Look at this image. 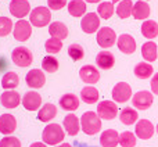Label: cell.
I'll list each match as a JSON object with an SVG mask.
<instances>
[{
	"label": "cell",
	"mask_w": 158,
	"mask_h": 147,
	"mask_svg": "<svg viewBox=\"0 0 158 147\" xmlns=\"http://www.w3.org/2000/svg\"><path fill=\"white\" fill-rule=\"evenodd\" d=\"M144 2H147V0H144Z\"/></svg>",
	"instance_id": "obj_49"
},
{
	"label": "cell",
	"mask_w": 158,
	"mask_h": 147,
	"mask_svg": "<svg viewBox=\"0 0 158 147\" xmlns=\"http://www.w3.org/2000/svg\"><path fill=\"white\" fill-rule=\"evenodd\" d=\"M118 49L123 54H132L136 50V40L129 33H122L118 36Z\"/></svg>",
	"instance_id": "obj_15"
},
{
	"label": "cell",
	"mask_w": 158,
	"mask_h": 147,
	"mask_svg": "<svg viewBox=\"0 0 158 147\" xmlns=\"http://www.w3.org/2000/svg\"><path fill=\"white\" fill-rule=\"evenodd\" d=\"M142 56L147 63H154L158 57V47L154 42H146L142 46Z\"/></svg>",
	"instance_id": "obj_23"
},
{
	"label": "cell",
	"mask_w": 158,
	"mask_h": 147,
	"mask_svg": "<svg viewBox=\"0 0 158 147\" xmlns=\"http://www.w3.org/2000/svg\"><path fill=\"white\" fill-rule=\"evenodd\" d=\"M154 132H156V128L154 125L150 122L148 120H140L136 122V126H135V135H136L139 139L142 140H148L153 137Z\"/></svg>",
	"instance_id": "obj_9"
},
{
	"label": "cell",
	"mask_w": 158,
	"mask_h": 147,
	"mask_svg": "<svg viewBox=\"0 0 158 147\" xmlns=\"http://www.w3.org/2000/svg\"><path fill=\"white\" fill-rule=\"evenodd\" d=\"M19 85V76L15 72H6L2 78V87L4 90H14Z\"/></svg>",
	"instance_id": "obj_28"
},
{
	"label": "cell",
	"mask_w": 158,
	"mask_h": 147,
	"mask_svg": "<svg viewBox=\"0 0 158 147\" xmlns=\"http://www.w3.org/2000/svg\"><path fill=\"white\" fill-rule=\"evenodd\" d=\"M14 24L7 17H0V36H7L13 32Z\"/></svg>",
	"instance_id": "obj_39"
},
{
	"label": "cell",
	"mask_w": 158,
	"mask_h": 147,
	"mask_svg": "<svg viewBox=\"0 0 158 147\" xmlns=\"http://www.w3.org/2000/svg\"><path fill=\"white\" fill-rule=\"evenodd\" d=\"M136 78L139 79H148L151 75H153L154 69H153V65L150 63H139L133 69Z\"/></svg>",
	"instance_id": "obj_32"
},
{
	"label": "cell",
	"mask_w": 158,
	"mask_h": 147,
	"mask_svg": "<svg viewBox=\"0 0 158 147\" xmlns=\"http://www.w3.org/2000/svg\"><path fill=\"white\" fill-rule=\"evenodd\" d=\"M119 120H121V122L125 124V125H133V124H136L137 120H139V114H137V111L135 108L126 107V108H123L122 111H121Z\"/></svg>",
	"instance_id": "obj_29"
},
{
	"label": "cell",
	"mask_w": 158,
	"mask_h": 147,
	"mask_svg": "<svg viewBox=\"0 0 158 147\" xmlns=\"http://www.w3.org/2000/svg\"><path fill=\"white\" fill-rule=\"evenodd\" d=\"M151 92L154 93V94H158V74H154V76L151 78Z\"/></svg>",
	"instance_id": "obj_42"
},
{
	"label": "cell",
	"mask_w": 158,
	"mask_h": 147,
	"mask_svg": "<svg viewBox=\"0 0 158 147\" xmlns=\"http://www.w3.org/2000/svg\"><path fill=\"white\" fill-rule=\"evenodd\" d=\"M4 67H6V61H3L2 58H0V71H2V69L4 68Z\"/></svg>",
	"instance_id": "obj_45"
},
{
	"label": "cell",
	"mask_w": 158,
	"mask_h": 147,
	"mask_svg": "<svg viewBox=\"0 0 158 147\" xmlns=\"http://www.w3.org/2000/svg\"><path fill=\"white\" fill-rule=\"evenodd\" d=\"M97 114L103 120H107V121L114 120L118 115V107L115 104V101H110V100L100 101L97 106Z\"/></svg>",
	"instance_id": "obj_8"
},
{
	"label": "cell",
	"mask_w": 158,
	"mask_h": 147,
	"mask_svg": "<svg viewBox=\"0 0 158 147\" xmlns=\"http://www.w3.org/2000/svg\"><path fill=\"white\" fill-rule=\"evenodd\" d=\"M68 54L74 61H79V60L83 58L85 50H83V47H82L81 44L74 43V44H71V46L68 47Z\"/></svg>",
	"instance_id": "obj_38"
},
{
	"label": "cell",
	"mask_w": 158,
	"mask_h": 147,
	"mask_svg": "<svg viewBox=\"0 0 158 147\" xmlns=\"http://www.w3.org/2000/svg\"><path fill=\"white\" fill-rule=\"evenodd\" d=\"M44 49H46V52L50 53V54H56V53L61 52V49H63V40L52 36L49 40H46V43H44Z\"/></svg>",
	"instance_id": "obj_35"
},
{
	"label": "cell",
	"mask_w": 158,
	"mask_h": 147,
	"mask_svg": "<svg viewBox=\"0 0 158 147\" xmlns=\"http://www.w3.org/2000/svg\"><path fill=\"white\" fill-rule=\"evenodd\" d=\"M29 147H47L46 143H42V142H36V143H32Z\"/></svg>",
	"instance_id": "obj_43"
},
{
	"label": "cell",
	"mask_w": 158,
	"mask_h": 147,
	"mask_svg": "<svg viewBox=\"0 0 158 147\" xmlns=\"http://www.w3.org/2000/svg\"><path fill=\"white\" fill-rule=\"evenodd\" d=\"M49 33L50 36H53V38H57V39H65L67 36H68V28H67L65 24H63V22L60 21H56V22H52L49 27Z\"/></svg>",
	"instance_id": "obj_26"
},
{
	"label": "cell",
	"mask_w": 158,
	"mask_h": 147,
	"mask_svg": "<svg viewBox=\"0 0 158 147\" xmlns=\"http://www.w3.org/2000/svg\"><path fill=\"white\" fill-rule=\"evenodd\" d=\"M142 33L144 38L154 39L158 36V24L153 19H146L142 25Z\"/></svg>",
	"instance_id": "obj_30"
},
{
	"label": "cell",
	"mask_w": 158,
	"mask_h": 147,
	"mask_svg": "<svg viewBox=\"0 0 158 147\" xmlns=\"http://www.w3.org/2000/svg\"><path fill=\"white\" fill-rule=\"evenodd\" d=\"M60 107L65 111H75L79 108V99L74 93H67L60 99Z\"/></svg>",
	"instance_id": "obj_22"
},
{
	"label": "cell",
	"mask_w": 158,
	"mask_h": 147,
	"mask_svg": "<svg viewBox=\"0 0 158 147\" xmlns=\"http://www.w3.org/2000/svg\"><path fill=\"white\" fill-rule=\"evenodd\" d=\"M21 96L15 92V90H6L2 96H0V103L6 108H15L21 103Z\"/></svg>",
	"instance_id": "obj_17"
},
{
	"label": "cell",
	"mask_w": 158,
	"mask_h": 147,
	"mask_svg": "<svg viewBox=\"0 0 158 147\" xmlns=\"http://www.w3.org/2000/svg\"><path fill=\"white\" fill-rule=\"evenodd\" d=\"M57 115V107L52 103H47L39 110L38 112V120L42 122H50L53 118Z\"/></svg>",
	"instance_id": "obj_24"
},
{
	"label": "cell",
	"mask_w": 158,
	"mask_h": 147,
	"mask_svg": "<svg viewBox=\"0 0 158 147\" xmlns=\"http://www.w3.org/2000/svg\"><path fill=\"white\" fill-rule=\"evenodd\" d=\"M25 81H27L28 86L32 87V89H40L46 83V76L40 69L33 68L25 75Z\"/></svg>",
	"instance_id": "obj_13"
},
{
	"label": "cell",
	"mask_w": 158,
	"mask_h": 147,
	"mask_svg": "<svg viewBox=\"0 0 158 147\" xmlns=\"http://www.w3.org/2000/svg\"><path fill=\"white\" fill-rule=\"evenodd\" d=\"M96 63L101 69H111L115 64V57L111 52H100L96 57Z\"/></svg>",
	"instance_id": "obj_21"
},
{
	"label": "cell",
	"mask_w": 158,
	"mask_h": 147,
	"mask_svg": "<svg viewBox=\"0 0 158 147\" xmlns=\"http://www.w3.org/2000/svg\"><path fill=\"white\" fill-rule=\"evenodd\" d=\"M52 21V13H50V8L47 7H36L31 11L29 15V22L33 25V27L38 28H43L46 25L50 24Z\"/></svg>",
	"instance_id": "obj_3"
},
{
	"label": "cell",
	"mask_w": 158,
	"mask_h": 147,
	"mask_svg": "<svg viewBox=\"0 0 158 147\" xmlns=\"http://www.w3.org/2000/svg\"><path fill=\"white\" fill-rule=\"evenodd\" d=\"M156 131H157V133H158V124H157V128H156Z\"/></svg>",
	"instance_id": "obj_48"
},
{
	"label": "cell",
	"mask_w": 158,
	"mask_h": 147,
	"mask_svg": "<svg viewBox=\"0 0 158 147\" xmlns=\"http://www.w3.org/2000/svg\"><path fill=\"white\" fill-rule=\"evenodd\" d=\"M17 129V120L14 115L11 114H2L0 115V133L11 135Z\"/></svg>",
	"instance_id": "obj_16"
},
{
	"label": "cell",
	"mask_w": 158,
	"mask_h": 147,
	"mask_svg": "<svg viewBox=\"0 0 158 147\" xmlns=\"http://www.w3.org/2000/svg\"><path fill=\"white\" fill-rule=\"evenodd\" d=\"M42 104V97L39 93L36 92H28L25 93L24 99H22V106L28 111H36Z\"/></svg>",
	"instance_id": "obj_18"
},
{
	"label": "cell",
	"mask_w": 158,
	"mask_h": 147,
	"mask_svg": "<svg viewBox=\"0 0 158 147\" xmlns=\"http://www.w3.org/2000/svg\"><path fill=\"white\" fill-rule=\"evenodd\" d=\"M132 15L136 19H146L150 17V6L144 2V0H139L137 3L133 4V10H132Z\"/></svg>",
	"instance_id": "obj_25"
},
{
	"label": "cell",
	"mask_w": 158,
	"mask_h": 147,
	"mask_svg": "<svg viewBox=\"0 0 158 147\" xmlns=\"http://www.w3.org/2000/svg\"><path fill=\"white\" fill-rule=\"evenodd\" d=\"M42 68L46 72H56L58 69V60L56 57H53L52 54L46 56L42 60Z\"/></svg>",
	"instance_id": "obj_36"
},
{
	"label": "cell",
	"mask_w": 158,
	"mask_h": 147,
	"mask_svg": "<svg viewBox=\"0 0 158 147\" xmlns=\"http://www.w3.org/2000/svg\"><path fill=\"white\" fill-rule=\"evenodd\" d=\"M111 96L115 103H126L132 97V87L126 82H118L112 87Z\"/></svg>",
	"instance_id": "obj_7"
},
{
	"label": "cell",
	"mask_w": 158,
	"mask_h": 147,
	"mask_svg": "<svg viewBox=\"0 0 158 147\" xmlns=\"http://www.w3.org/2000/svg\"><path fill=\"white\" fill-rule=\"evenodd\" d=\"M98 90L93 86H86L81 90V99L86 104H94L98 100Z\"/></svg>",
	"instance_id": "obj_31"
},
{
	"label": "cell",
	"mask_w": 158,
	"mask_h": 147,
	"mask_svg": "<svg viewBox=\"0 0 158 147\" xmlns=\"http://www.w3.org/2000/svg\"><path fill=\"white\" fill-rule=\"evenodd\" d=\"M64 137H65V133H64L63 128L58 124H49L43 129V133H42L43 143L50 146H57L60 143H63Z\"/></svg>",
	"instance_id": "obj_2"
},
{
	"label": "cell",
	"mask_w": 158,
	"mask_h": 147,
	"mask_svg": "<svg viewBox=\"0 0 158 147\" xmlns=\"http://www.w3.org/2000/svg\"><path fill=\"white\" fill-rule=\"evenodd\" d=\"M86 2L85 0H71L68 3V13L72 17H83L86 13Z\"/></svg>",
	"instance_id": "obj_27"
},
{
	"label": "cell",
	"mask_w": 158,
	"mask_h": 147,
	"mask_svg": "<svg viewBox=\"0 0 158 147\" xmlns=\"http://www.w3.org/2000/svg\"><path fill=\"white\" fill-rule=\"evenodd\" d=\"M81 129L89 136L98 133L101 129V118L94 111H86L81 117Z\"/></svg>",
	"instance_id": "obj_1"
},
{
	"label": "cell",
	"mask_w": 158,
	"mask_h": 147,
	"mask_svg": "<svg viewBox=\"0 0 158 147\" xmlns=\"http://www.w3.org/2000/svg\"><path fill=\"white\" fill-rule=\"evenodd\" d=\"M119 145L122 147H135L136 146V135L126 131L119 135Z\"/></svg>",
	"instance_id": "obj_37"
},
{
	"label": "cell",
	"mask_w": 158,
	"mask_h": 147,
	"mask_svg": "<svg viewBox=\"0 0 158 147\" xmlns=\"http://www.w3.org/2000/svg\"><path fill=\"white\" fill-rule=\"evenodd\" d=\"M86 3H98V2H101V0H85Z\"/></svg>",
	"instance_id": "obj_46"
},
{
	"label": "cell",
	"mask_w": 158,
	"mask_h": 147,
	"mask_svg": "<svg viewBox=\"0 0 158 147\" xmlns=\"http://www.w3.org/2000/svg\"><path fill=\"white\" fill-rule=\"evenodd\" d=\"M64 128L69 136H77L81 129V121L75 114H68L64 118Z\"/></svg>",
	"instance_id": "obj_20"
},
{
	"label": "cell",
	"mask_w": 158,
	"mask_h": 147,
	"mask_svg": "<svg viewBox=\"0 0 158 147\" xmlns=\"http://www.w3.org/2000/svg\"><path fill=\"white\" fill-rule=\"evenodd\" d=\"M100 143L103 147H117L119 143V135L115 129H107L101 133Z\"/></svg>",
	"instance_id": "obj_19"
},
{
	"label": "cell",
	"mask_w": 158,
	"mask_h": 147,
	"mask_svg": "<svg viewBox=\"0 0 158 147\" xmlns=\"http://www.w3.org/2000/svg\"><path fill=\"white\" fill-rule=\"evenodd\" d=\"M13 35L15 40L27 42L32 35V24L25 19H18L13 28Z\"/></svg>",
	"instance_id": "obj_6"
},
{
	"label": "cell",
	"mask_w": 158,
	"mask_h": 147,
	"mask_svg": "<svg viewBox=\"0 0 158 147\" xmlns=\"http://www.w3.org/2000/svg\"><path fill=\"white\" fill-rule=\"evenodd\" d=\"M117 42V33L108 27H103L97 31V44L103 49L112 47Z\"/></svg>",
	"instance_id": "obj_5"
},
{
	"label": "cell",
	"mask_w": 158,
	"mask_h": 147,
	"mask_svg": "<svg viewBox=\"0 0 158 147\" xmlns=\"http://www.w3.org/2000/svg\"><path fill=\"white\" fill-rule=\"evenodd\" d=\"M47 6L50 10H61L67 6V0H47Z\"/></svg>",
	"instance_id": "obj_41"
},
{
	"label": "cell",
	"mask_w": 158,
	"mask_h": 147,
	"mask_svg": "<svg viewBox=\"0 0 158 147\" xmlns=\"http://www.w3.org/2000/svg\"><path fill=\"white\" fill-rule=\"evenodd\" d=\"M114 11H115V8H114V3L112 2H103L97 7V14L103 19H110L112 17V14H114Z\"/></svg>",
	"instance_id": "obj_34"
},
{
	"label": "cell",
	"mask_w": 158,
	"mask_h": 147,
	"mask_svg": "<svg viewBox=\"0 0 158 147\" xmlns=\"http://www.w3.org/2000/svg\"><path fill=\"white\" fill-rule=\"evenodd\" d=\"M0 147H21V142L18 140V137L6 136L0 140Z\"/></svg>",
	"instance_id": "obj_40"
},
{
	"label": "cell",
	"mask_w": 158,
	"mask_h": 147,
	"mask_svg": "<svg viewBox=\"0 0 158 147\" xmlns=\"http://www.w3.org/2000/svg\"><path fill=\"white\" fill-rule=\"evenodd\" d=\"M56 147H72V146L68 145V143H60V145H57Z\"/></svg>",
	"instance_id": "obj_44"
},
{
	"label": "cell",
	"mask_w": 158,
	"mask_h": 147,
	"mask_svg": "<svg viewBox=\"0 0 158 147\" xmlns=\"http://www.w3.org/2000/svg\"><path fill=\"white\" fill-rule=\"evenodd\" d=\"M8 8L11 15H14L15 18H24L29 14L31 4L28 0H11Z\"/></svg>",
	"instance_id": "obj_12"
},
{
	"label": "cell",
	"mask_w": 158,
	"mask_h": 147,
	"mask_svg": "<svg viewBox=\"0 0 158 147\" xmlns=\"http://www.w3.org/2000/svg\"><path fill=\"white\" fill-rule=\"evenodd\" d=\"M119 2H122V0H112V3H119Z\"/></svg>",
	"instance_id": "obj_47"
},
{
	"label": "cell",
	"mask_w": 158,
	"mask_h": 147,
	"mask_svg": "<svg viewBox=\"0 0 158 147\" xmlns=\"http://www.w3.org/2000/svg\"><path fill=\"white\" fill-rule=\"evenodd\" d=\"M81 28L85 33H94L100 28V17L96 13H87L81 21Z\"/></svg>",
	"instance_id": "obj_10"
},
{
	"label": "cell",
	"mask_w": 158,
	"mask_h": 147,
	"mask_svg": "<svg viewBox=\"0 0 158 147\" xmlns=\"http://www.w3.org/2000/svg\"><path fill=\"white\" fill-rule=\"evenodd\" d=\"M133 4L135 3L132 0H122L118 3L117 7V15L121 19L129 18V15H132V10H133Z\"/></svg>",
	"instance_id": "obj_33"
},
{
	"label": "cell",
	"mask_w": 158,
	"mask_h": 147,
	"mask_svg": "<svg viewBox=\"0 0 158 147\" xmlns=\"http://www.w3.org/2000/svg\"><path fill=\"white\" fill-rule=\"evenodd\" d=\"M79 76L81 79L87 85H94L100 79V72L93 65H83L79 69Z\"/></svg>",
	"instance_id": "obj_14"
},
{
	"label": "cell",
	"mask_w": 158,
	"mask_h": 147,
	"mask_svg": "<svg viewBox=\"0 0 158 147\" xmlns=\"http://www.w3.org/2000/svg\"><path fill=\"white\" fill-rule=\"evenodd\" d=\"M153 101H154V96L151 94V92H147V90L137 92L132 97V104L137 110H147L148 107H151Z\"/></svg>",
	"instance_id": "obj_11"
},
{
	"label": "cell",
	"mask_w": 158,
	"mask_h": 147,
	"mask_svg": "<svg viewBox=\"0 0 158 147\" xmlns=\"http://www.w3.org/2000/svg\"><path fill=\"white\" fill-rule=\"evenodd\" d=\"M11 60L18 67H29L33 61V56H32V52H31L28 47L19 46L13 50V53H11Z\"/></svg>",
	"instance_id": "obj_4"
}]
</instances>
